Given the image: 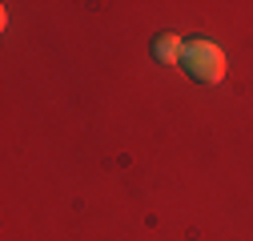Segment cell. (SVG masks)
Masks as SVG:
<instances>
[{
    "instance_id": "obj_1",
    "label": "cell",
    "mask_w": 253,
    "mask_h": 241,
    "mask_svg": "<svg viewBox=\"0 0 253 241\" xmlns=\"http://www.w3.org/2000/svg\"><path fill=\"white\" fill-rule=\"evenodd\" d=\"M185 73L201 80V84H221L225 80V52H221L209 37H185V52H181Z\"/></svg>"
},
{
    "instance_id": "obj_2",
    "label": "cell",
    "mask_w": 253,
    "mask_h": 241,
    "mask_svg": "<svg viewBox=\"0 0 253 241\" xmlns=\"http://www.w3.org/2000/svg\"><path fill=\"white\" fill-rule=\"evenodd\" d=\"M181 52H185V37H177V33H161L153 40V60L157 65H181Z\"/></svg>"
}]
</instances>
